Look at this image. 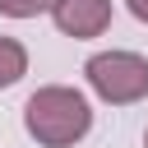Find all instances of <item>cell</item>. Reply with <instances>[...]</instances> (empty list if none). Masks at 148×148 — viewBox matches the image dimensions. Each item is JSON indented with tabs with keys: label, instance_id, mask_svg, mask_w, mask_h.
I'll return each instance as SVG.
<instances>
[{
	"label": "cell",
	"instance_id": "obj_1",
	"mask_svg": "<svg viewBox=\"0 0 148 148\" xmlns=\"http://www.w3.org/2000/svg\"><path fill=\"white\" fill-rule=\"evenodd\" d=\"M23 130L42 148H74L92 130V106L69 83H46L23 102Z\"/></svg>",
	"mask_w": 148,
	"mask_h": 148
},
{
	"label": "cell",
	"instance_id": "obj_2",
	"mask_svg": "<svg viewBox=\"0 0 148 148\" xmlns=\"http://www.w3.org/2000/svg\"><path fill=\"white\" fill-rule=\"evenodd\" d=\"M83 79L111 106H134L148 97V60L139 51H97L83 60Z\"/></svg>",
	"mask_w": 148,
	"mask_h": 148
},
{
	"label": "cell",
	"instance_id": "obj_3",
	"mask_svg": "<svg viewBox=\"0 0 148 148\" xmlns=\"http://www.w3.org/2000/svg\"><path fill=\"white\" fill-rule=\"evenodd\" d=\"M51 18L65 37L88 42V37H102L111 28V0H56Z\"/></svg>",
	"mask_w": 148,
	"mask_h": 148
},
{
	"label": "cell",
	"instance_id": "obj_4",
	"mask_svg": "<svg viewBox=\"0 0 148 148\" xmlns=\"http://www.w3.org/2000/svg\"><path fill=\"white\" fill-rule=\"evenodd\" d=\"M23 74H28V46L0 32V88H14Z\"/></svg>",
	"mask_w": 148,
	"mask_h": 148
},
{
	"label": "cell",
	"instance_id": "obj_5",
	"mask_svg": "<svg viewBox=\"0 0 148 148\" xmlns=\"http://www.w3.org/2000/svg\"><path fill=\"white\" fill-rule=\"evenodd\" d=\"M56 0H0V14L5 18H37V14H51Z\"/></svg>",
	"mask_w": 148,
	"mask_h": 148
},
{
	"label": "cell",
	"instance_id": "obj_6",
	"mask_svg": "<svg viewBox=\"0 0 148 148\" xmlns=\"http://www.w3.org/2000/svg\"><path fill=\"white\" fill-rule=\"evenodd\" d=\"M125 5H130V14H134L139 23H148V0H125Z\"/></svg>",
	"mask_w": 148,
	"mask_h": 148
},
{
	"label": "cell",
	"instance_id": "obj_7",
	"mask_svg": "<svg viewBox=\"0 0 148 148\" xmlns=\"http://www.w3.org/2000/svg\"><path fill=\"white\" fill-rule=\"evenodd\" d=\"M143 143H148V130H143Z\"/></svg>",
	"mask_w": 148,
	"mask_h": 148
}]
</instances>
